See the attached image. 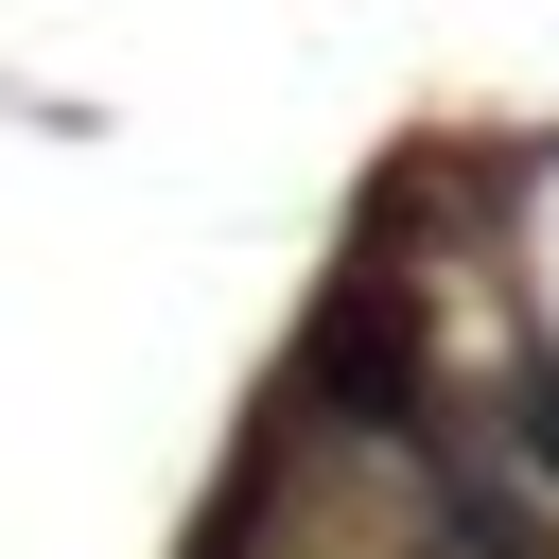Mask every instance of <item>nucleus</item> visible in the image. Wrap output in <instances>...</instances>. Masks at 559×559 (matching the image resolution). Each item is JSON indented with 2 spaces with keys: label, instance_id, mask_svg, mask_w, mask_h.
I'll return each instance as SVG.
<instances>
[{
  "label": "nucleus",
  "instance_id": "obj_1",
  "mask_svg": "<svg viewBox=\"0 0 559 559\" xmlns=\"http://www.w3.org/2000/svg\"><path fill=\"white\" fill-rule=\"evenodd\" d=\"M297 402L332 437H437V332L402 280H332V314L297 332Z\"/></svg>",
  "mask_w": 559,
  "mask_h": 559
},
{
  "label": "nucleus",
  "instance_id": "obj_2",
  "mask_svg": "<svg viewBox=\"0 0 559 559\" xmlns=\"http://www.w3.org/2000/svg\"><path fill=\"white\" fill-rule=\"evenodd\" d=\"M507 437L559 472V349H524V367H507Z\"/></svg>",
  "mask_w": 559,
  "mask_h": 559
}]
</instances>
